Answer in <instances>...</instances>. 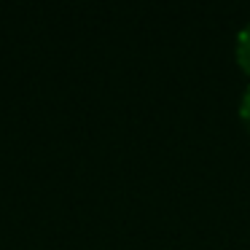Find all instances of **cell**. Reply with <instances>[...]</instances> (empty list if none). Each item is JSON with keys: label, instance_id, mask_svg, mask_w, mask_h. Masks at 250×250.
I'll return each mask as SVG.
<instances>
[{"label": "cell", "instance_id": "7a4b0ae2", "mask_svg": "<svg viewBox=\"0 0 250 250\" xmlns=\"http://www.w3.org/2000/svg\"><path fill=\"white\" fill-rule=\"evenodd\" d=\"M239 119H242V124L248 126V132H250V86H248V92L242 94V103H239Z\"/></svg>", "mask_w": 250, "mask_h": 250}, {"label": "cell", "instance_id": "6da1fadb", "mask_svg": "<svg viewBox=\"0 0 250 250\" xmlns=\"http://www.w3.org/2000/svg\"><path fill=\"white\" fill-rule=\"evenodd\" d=\"M237 62L250 76V24L242 27V33H239V38H237Z\"/></svg>", "mask_w": 250, "mask_h": 250}]
</instances>
